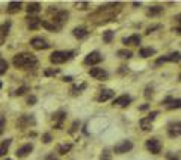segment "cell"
Segmentation results:
<instances>
[{"instance_id": "48", "label": "cell", "mask_w": 181, "mask_h": 160, "mask_svg": "<svg viewBox=\"0 0 181 160\" xmlns=\"http://www.w3.org/2000/svg\"><path fill=\"white\" fill-rule=\"evenodd\" d=\"M0 133H2V131H0Z\"/></svg>"}, {"instance_id": "46", "label": "cell", "mask_w": 181, "mask_h": 160, "mask_svg": "<svg viewBox=\"0 0 181 160\" xmlns=\"http://www.w3.org/2000/svg\"><path fill=\"white\" fill-rule=\"evenodd\" d=\"M0 89H2V83H0Z\"/></svg>"}, {"instance_id": "38", "label": "cell", "mask_w": 181, "mask_h": 160, "mask_svg": "<svg viewBox=\"0 0 181 160\" xmlns=\"http://www.w3.org/2000/svg\"><path fill=\"white\" fill-rule=\"evenodd\" d=\"M157 115H158V110H154V112H151V113H149V115H148L146 118H149V119L152 121V119H154V118H155Z\"/></svg>"}, {"instance_id": "37", "label": "cell", "mask_w": 181, "mask_h": 160, "mask_svg": "<svg viewBox=\"0 0 181 160\" xmlns=\"http://www.w3.org/2000/svg\"><path fill=\"white\" fill-rule=\"evenodd\" d=\"M151 95H152V88H151V86H148V88L145 89V97H146V98H149Z\"/></svg>"}, {"instance_id": "13", "label": "cell", "mask_w": 181, "mask_h": 160, "mask_svg": "<svg viewBox=\"0 0 181 160\" xmlns=\"http://www.w3.org/2000/svg\"><path fill=\"white\" fill-rule=\"evenodd\" d=\"M131 101V98L128 97V95H121V97H118V98H115L113 100V106H121V107H125V106H128V103Z\"/></svg>"}, {"instance_id": "35", "label": "cell", "mask_w": 181, "mask_h": 160, "mask_svg": "<svg viewBox=\"0 0 181 160\" xmlns=\"http://www.w3.org/2000/svg\"><path fill=\"white\" fill-rule=\"evenodd\" d=\"M35 103H36V97H35V95H30V97L27 98V104H29V106H33Z\"/></svg>"}, {"instance_id": "10", "label": "cell", "mask_w": 181, "mask_h": 160, "mask_svg": "<svg viewBox=\"0 0 181 160\" xmlns=\"http://www.w3.org/2000/svg\"><path fill=\"white\" fill-rule=\"evenodd\" d=\"M30 45H32L35 50H45V49L50 47V45L47 44V41L42 39V38H33V39L30 41Z\"/></svg>"}, {"instance_id": "30", "label": "cell", "mask_w": 181, "mask_h": 160, "mask_svg": "<svg viewBox=\"0 0 181 160\" xmlns=\"http://www.w3.org/2000/svg\"><path fill=\"white\" fill-rule=\"evenodd\" d=\"M179 98H176V100H172V103L167 106V109H179Z\"/></svg>"}, {"instance_id": "29", "label": "cell", "mask_w": 181, "mask_h": 160, "mask_svg": "<svg viewBox=\"0 0 181 160\" xmlns=\"http://www.w3.org/2000/svg\"><path fill=\"white\" fill-rule=\"evenodd\" d=\"M71 146H72L71 143H65V145H60V146H59V154H66V152L71 149Z\"/></svg>"}, {"instance_id": "17", "label": "cell", "mask_w": 181, "mask_h": 160, "mask_svg": "<svg viewBox=\"0 0 181 160\" xmlns=\"http://www.w3.org/2000/svg\"><path fill=\"white\" fill-rule=\"evenodd\" d=\"M21 6H23V3L21 2H9L8 3V12L9 14H15V12H18L20 9H21Z\"/></svg>"}, {"instance_id": "24", "label": "cell", "mask_w": 181, "mask_h": 160, "mask_svg": "<svg viewBox=\"0 0 181 160\" xmlns=\"http://www.w3.org/2000/svg\"><path fill=\"white\" fill-rule=\"evenodd\" d=\"M119 58H124V59H130L131 56H133V52L131 50H127V49H122V50H118V53H116Z\"/></svg>"}, {"instance_id": "16", "label": "cell", "mask_w": 181, "mask_h": 160, "mask_svg": "<svg viewBox=\"0 0 181 160\" xmlns=\"http://www.w3.org/2000/svg\"><path fill=\"white\" fill-rule=\"evenodd\" d=\"M26 20H29V29H30V30H35V29L41 27V20H39L38 17H32V15H29Z\"/></svg>"}, {"instance_id": "11", "label": "cell", "mask_w": 181, "mask_h": 160, "mask_svg": "<svg viewBox=\"0 0 181 160\" xmlns=\"http://www.w3.org/2000/svg\"><path fill=\"white\" fill-rule=\"evenodd\" d=\"M179 122L176 121V122H172V124H169V130H167V133H169V136L170 137H178L179 136V133H181V130H179Z\"/></svg>"}, {"instance_id": "45", "label": "cell", "mask_w": 181, "mask_h": 160, "mask_svg": "<svg viewBox=\"0 0 181 160\" xmlns=\"http://www.w3.org/2000/svg\"><path fill=\"white\" fill-rule=\"evenodd\" d=\"M48 160H57V158H53V157H48Z\"/></svg>"}, {"instance_id": "21", "label": "cell", "mask_w": 181, "mask_h": 160, "mask_svg": "<svg viewBox=\"0 0 181 160\" xmlns=\"http://www.w3.org/2000/svg\"><path fill=\"white\" fill-rule=\"evenodd\" d=\"M154 55H155V50L151 49V47L140 49V52H139V56H140V58H151V56H154Z\"/></svg>"}, {"instance_id": "32", "label": "cell", "mask_w": 181, "mask_h": 160, "mask_svg": "<svg viewBox=\"0 0 181 160\" xmlns=\"http://www.w3.org/2000/svg\"><path fill=\"white\" fill-rule=\"evenodd\" d=\"M75 6H77V9H87V6H89V3L87 2H77L75 3Z\"/></svg>"}, {"instance_id": "43", "label": "cell", "mask_w": 181, "mask_h": 160, "mask_svg": "<svg viewBox=\"0 0 181 160\" xmlns=\"http://www.w3.org/2000/svg\"><path fill=\"white\" fill-rule=\"evenodd\" d=\"M133 6H140V2H133Z\"/></svg>"}, {"instance_id": "3", "label": "cell", "mask_w": 181, "mask_h": 160, "mask_svg": "<svg viewBox=\"0 0 181 160\" xmlns=\"http://www.w3.org/2000/svg\"><path fill=\"white\" fill-rule=\"evenodd\" d=\"M133 149V142L131 140H122V142H119V143H116L115 146H113V152L115 154H125V152H128V151H131Z\"/></svg>"}, {"instance_id": "44", "label": "cell", "mask_w": 181, "mask_h": 160, "mask_svg": "<svg viewBox=\"0 0 181 160\" xmlns=\"http://www.w3.org/2000/svg\"><path fill=\"white\" fill-rule=\"evenodd\" d=\"M172 160H179V157H178V155H175V157H172Z\"/></svg>"}, {"instance_id": "9", "label": "cell", "mask_w": 181, "mask_h": 160, "mask_svg": "<svg viewBox=\"0 0 181 160\" xmlns=\"http://www.w3.org/2000/svg\"><path fill=\"white\" fill-rule=\"evenodd\" d=\"M32 151H33V145H32V143H26V145H23L21 148H18L15 154H17L18 158H24V157H27Z\"/></svg>"}, {"instance_id": "22", "label": "cell", "mask_w": 181, "mask_h": 160, "mask_svg": "<svg viewBox=\"0 0 181 160\" xmlns=\"http://www.w3.org/2000/svg\"><path fill=\"white\" fill-rule=\"evenodd\" d=\"M11 142H12V139H6V140H3L2 143H0V157H3V155L6 154V151H8Z\"/></svg>"}, {"instance_id": "40", "label": "cell", "mask_w": 181, "mask_h": 160, "mask_svg": "<svg viewBox=\"0 0 181 160\" xmlns=\"http://www.w3.org/2000/svg\"><path fill=\"white\" fill-rule=\"evenodd\" d=\"M62 80H63V82H72V77H71V76H65Z\"/></svg>"}, {"instance_id": "2", "label": "cell", "mask_w": 181, "mask_h": 160, "mask_svg": "<svg viewBox=\"0 0 181 160\" xmlns=\"http://www.w3.org/2000/svg\"><path fill=\"white\" fill-rule=\"evenodd\" d=\"M74 52H54L50 56V62L51 64H63L66 61H69L72 58Z\"/></svg>"}, {"instance_id": "25", "label": "cell", "mask_w": 181, "mask_h": 160, "mask_svg": "<svg viewBox=\"0 0 181 160\" xmlns=\"http://www.w3.org/2000/svg\"><path fill=\"white\" fill-rule=\"evenodd\" d=\"M166 62H179V52H175V53H170L169 56L164 58Z\"/></svg>"}, {"instance_id": "28", "label": "cell", "mask_w": 181, "mask_h": 160, "mask_svg": "<svg viewBox=\"0 0 181 160\" xmlns=\"http://www.w3.org/2000/svg\"><path fill=\"white\" fill-rule=\"evenodd\" d=\"M8 71V62L5 59H0V76Z\"/></svg>"}, {"instance_id": "42", "label": "cell", "mask_w": 181, "mask_h": 160, "mask_svg": "<svg viewBox=\"0 0 181 160\" xmlns=\"http://www.w3.org/2000/svg\"><path fill=\"white\" fill-rule=\"evenodd\" d=\"M148 107H149V106H148V104H143V106H140V107H139V109H140V110H146V109H148Z\"/></svg>"}, {"instance_id": "36", "label": "cell", "mask_w": 181, "mask_h": 160, "mask_svg": "<svg viewBox=\"0 0 181 160\" xmlns=\"http://www.w3.org/2000/svg\"><path fill=\"white\" fill-rule=\"evenodd\" d=\"M56 73H59V70H45V71H44L45 76H54Z\"/></svg>"}, {"instance_id": "8", "label": "cell", "mask_w": 181, "mask_h": 160, "mask_svg": "<svg viewBox=\"0 0 181 160\" xmlns=\"http://www.w3.org/2000/svg\"><path fill=\"white\" fill-rule=\"evenodd\" d=\"M36 121L33 118V115H23L20 116V119L17 121V125L18 127H29V125H35Z\"/></svg>"}, {"instance_id": "15", "label": "cell", "mask_w": 181, "mask_h": 160, "mask_svg": "<svg viewBox=\"0 0 181 160\" xmlns=\"http://www.w3.org/2000/svg\"><path fill=\"white\" fill-rule=\"evenodd\" d=\"M122 42H124L125 45H139V44H140V36L134 33V35H131V36H128V38H124Z\"/></svg>"}, {"instance_id": "23", "label": "cell", "mask_w": 181, "mask_h": 160, "mask_svg": "<svg viewBox=\"0 0 181 160\" xmlns=\"http://www.w3.org/2000/svg\"><path fill=\"white\" fill-rule=\"evenodd\" d=\"M113 36H115V32H113V30H106V32H103V41H104L106 44L112 42Z\"/></svg>"}, {"instance_id": "4", "label": "cell", "mask_w": 181, "mask_h": 160, "mask_svg": "<svg viewBox=\"0 0 181 160\" xmlns=\"http://www.w3.org/2000/svg\"><path fill=\"white\" fill-rule=\"evenodd\" d=\"M68 17H69V12H68V11H57V12L54 14V17H53L54 26H56L57 29H60V27L66 23Z\"/></svg>"}, {"instance_id": "47", "label": "cell", "mask_w": 181, "mask_h": 160, "mask_svg": "<svg viewBox=\"0 0 181 160\" xmlns=\"http://www.w3.org/2000/svg\"><path fill=\"white\" fill-rule=\"evenodd\" d=\"M6 160H11V158H6Z\"/></svg>"}, {"instance_id": "6", "label": "cell", "mask_w": 181, "mask_h": 160, "mask_svg": "<svg viewBox=\"0 0 181 160\" xmlns=\"http://www.w3.org/2000/svg\"><path fill=\"white\" fill-rule=\"evenodd\" d=\"M146 148L149 149L151 154H158V152L161 151V142H160L158 139H155V137L148 139V140H146Z\"/></svg>"}, {"instance_id": "26", "label": "cell", "mask_w": 181, "mask_h": 160, "mask_svg": "<svg viewBox=\"0 0 181 160\" xmlns=\"http://www.w3.org/2000/svg\"><path fill=\"white\" fill-rule=\"evenodd\" d=\"M163 12V8L161 6H151L149 9H148V14L149 15H158V14H161Z\"/></svg>"}, {"instance_id": "7", "label": "cell", "mask_w": 181, "mask_h": 160, "mask_svg": "<svg viewBox=\"0 0 181 160\" xmlns=\"http://www.w3.org/2000/svg\"><path fill=\"white\" fill-rule=\"evenodd\" d=\"M89 76L97 79V80H106L109 77V73L106 70H103V68H91L89 70Z\"/></svg>"}, {"instance_id": "5", "label": "cell", "mask_w": 181, "mask_h": 160, "mask_svg": "<svg viewBox=\"0 0 181 160\" xmlns=\"http://www.w3.org/2000/svg\"><path fill=\"white\" fill-rule=\"evenodd\" d=\"M101 61H103V56H101L98 52H91V53L84 58L83 64H84V65H97V64H100Z\"/></svg>"}, {"instance_id": "19", "label": "cell", "mask_w": 181, "mask_h": 160, "mask_svg": "<svg viewBox=\"0 0 181 160\" xmlns=\"http://www.w3.org/2000/svg\"><path fill=\"white\" fill-rule=\"evenodd\" d=\"M72 33H74V36L78 38V39H83V38H86V36L89 35V32H87L84 27H75V29L72 30Z\"/></svg>"}, {"instance_id": "39", "label": "cell", "mask_w": 181, "mask_h": 160, "mask_svg": "<svg viewBox=\"0 0 181 160\" xmlns=\"http://www.w3.org/2000/svg\"><path fill=\"white\" fill-rule=\"evenodd\" d=\"M78 125H80V122H78V121H74V124H72V127H71V130H69V131H71V133H74V131L77 130V127H78Z\"/></svg>"}, {"instance_id": "20", "label": "cell", "mask_w": 181, "mask_h": 160, "mask_svg": "<svg viewBox=\"0 0 181 160\" xmlns=\"http://www.w3.org/2000/svg\"><path fill=\"white\" fill-rule=\"evenodd\" d=\"M26 9H27V14H29V15L38 14V12L41 11V5H39L38 2H33V3H29V6H27Z\"/></svg>"}, {"instance_id": "41", "label": "cell", "mask_w": 181, "mask_h": 160, "mask_svg": "<svg viewBox=\"0 0 181 160\" xmlns=\"http://www.w3.org/2000/svg\"><path fill=\"white\" fill-rule=\"evenodd\" d=\"M5 125V118H2V116H0V128H2Z\"/></svg>"}, {"instance_id": "33", "label": "cell", "mask_w": 181, "mask_h": 160, "mask_svg": "<svg viewBox=\"0 0 181 160\" xmlns=\"http://www.w3.org/2000/svg\"><path fill=\"white\" fill-rule=\"evenodd\" d=\"M29 91V88L27 86H21V88H18L17 91H15V95H23L24 92H27Z\"/></svg>"}, {"instance_id": "31", "label": "cell", "mask_w": 181, "mask_h": 160, "mask_svg": "<svg viewBox=\"0 0 181 160\" xmlns=\"http://www.w3.org/2000/svg\"><path fill=\"white\" fill-rule=\"evenodd\" d=\"M101 160H112V152L109 149H104L101 154Z\"/></svg>"}, {"instance_id": "34", "label": "cell", "mask_w": 181, "mask_h": 160, "mask_svg": "<svg viewBox=\"0 0 181 160\" xmlns=\"http://www.w3.org/2000/svg\"><path fill=\"white\" fill-rule=\"evenodd\" d=\"M42 142H44V143H48V142H51V134H50V133H45V134L42 136Z\"/></svg>"}, {"instance_id": "12", "label": "cell", "mask_w": 181, "mask_h": 160, "mask_svg": "<svg viewBox=\"0 0 181 160\" xmlns=\"http://www.w3.org/2000/svg\"><path fill=\"white\" fill-rule=\"evenodd\" d=\"M115 95V92L112 91V89H103L101 92H100V95H98V101L100 103H103V101H107V100H110L112 97Z\"/></svg>"}, {"instance_id": "1", "label": "cell", "mask_w": 181, "mask_h": 160, "mask_svg": "<svg viewBox=\"0 0 181 160\" xmlns=\"http://www.w3.org/2000/svg\"><path fill=\"white\" fill-rule=\"evenodd\" d=\"M12 64H14L15 68L33 67V65H36V58H35L33 55H29V53H20V55L14 56Z\"/></svg>"}, {"instance_id": "18", "label": "cell", "mask_w": 181, "mask_h": 160, "mask_svg": "<svg viewBox=\"0 0 181 160\" xmlns=\"http://www.w3.org/2000/svg\"><path fill=\"white\" fill-rule=\"evenodd\" d=\"M139 124H140V128H142L143 131L152 130V121H151L149 118H142V119L139 121Z\"/></svg>"}, {"instance_id": "27", "label": "cell", "mask_w": 181, "mask_h": 160, "mask_svg": "<svg viewBox=\"0 0 181 160\" xmlns=\"http://www.w3.org/2000/svg\"><path fill=\"white\" fill-rule=\"evenodd\" d=\"M41 26H42V27H45L47 30H51V32H56V30H57V27H56L54 24L48 23V21H41Z\"/></svg>"}, {"instance_id": "14", "label": "cell", "mask_w": 181, "mask_h": 160, "mask_svg": "<svg viewBox=\"0 0 181 160\" xmlns=\"http://www.w3.org/2000/svg\"><path fill=\"white\" fill-rule=\"evenodd\" d=\"M65 116H66V113L63 110H59V112L53 113V119L56 121V128H62V122H63Z\"/></svg>"}]
</instances>
